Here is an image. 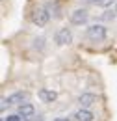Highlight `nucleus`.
<instances>
[{"label":"nucleus","mask_w":117,"mask_h":121,"mask_svg":"<svg viewBox=\"0 0 117 121\" xmlns=\"http://www.w3.org/2000/svg\"><path fill=\"white\" fill-rule=\"evenodd\" d=\"M106 35H108V32L102 24H91L88 28V37L91 41H104Z\"/></svg>","instance_id":"f257e3e1"},{"label":"nucleus","mask_w":117,"mask_h":121,"mask_svg":"<svg viewBox=\"0 0 117 121\" xmlns=\"http://www.w3.org/2000/svg\"><path fill=\"white\" fill-rule=\"evenodd\" d=\"M48 19H50V13L46 9H43V8H39V9H35L32 13V22L37 24V26H45L48 22Z\"/></svg>","instance_id":"f03ea898"},{"label":"nucleus","mask_w":117,"mask_h":121,"mask_svg":"<svg viewBox=\"0 0 117 121\" xmlns=\"http://www.w3.org/2000/svg\"><path fill=\"white\" fill-rule=\"evenodd\" d=\"M71 41H73V34L69 28H59L56 32V43L58 45H69Z\"/></svg>","instance_id":"7ed1b4c3"},{"label":"nucleus","mask_w":117,"mask_h":121,"mask_svg":"<svg viewBox=\"0 0 117 121\" xmlns=\"http://www.w3.org/2000/svg\"><path fill=\"white\" fill-rule=\"evenodd\" d=\"M89 19V13L88 9H74L71 13V22L73 24H86Z\"/></svg>","instance_id":"20e7f679"},{"label":"nucleus","mask_w":117,"mask_h":121,"mask_svg":"<svg viewBox=\"0 0 117 121\" xmlns=\"http://www.w3.org/2000/svg\"><path fill=\"white\" fill-rule=\"evenodd\" d=\"M39 99L43 101V103H54L56 99H58V93L52 90H41L39 91Z\"/></svg>","instance_id":"39448f33"},{"label":"nucleus","mask_w":117,"mask_h":121,"mask_svg":"<svg viewBox=\"0 0 117 121\" xmlns=\"http://www.w3.org/2000/svg\"><path fill=\"white\" fill-rule=\"evenodd\" d=\"M19 114L22 117H32L35 114V108H33V104H30V103H22V104H19Z\"/></svg>","instance_id":"423d86ee"},{"label":"nucleus","mask_w":117,"mask_h":121,"mask_svg":"<svg viewBox=\"0 0 117 121\" xmlns=\"http://www.w3.org/2000/svg\"><path fill=\"white\" fill-rule=\"evenodd\" d=\"M8 99H9V104H22L28 99V93L26 91H19V93H15V95L8 97Z\"/></svg>","instance_id":"0eeeda50"},{"label":"nucleus","mask_w":117,"mask_h":121,"mask_svg":"<svg viewBox=\"0 0 117 121\" xmlns=\"http://www.w3.org/2000/svg\"><path fill=\"white\" fill-rule=\"evenodd\" d=\"M78 103L84 106V108H88V106H91L95 103V95H93V93H82V95L78 97Z\"/></svg>","instance_id":"6e6552de"},{"label":"nucleus","mask_w":117,"mask_h":121,"mask_svg":"<svg viewBox=\"0 0 117 121\" xmlns=\"http://www.w3.org/2000/svg\"><path fill=\"white\" fill-rule=\"evenodd\" d=\"M74 117H76L78 121H93V117H95V116H93V114H91L89 110L82 108V110H78V112L74 114Z\"/></svg>","instance_id":"1a4fd4ad"},{"label":"nucleus","mask_w":117,"mask_h":121,"mask_svg":"<svg viewBox=\"0 0 117 121\" xmlns=\"http://www.w3.org/2000/svg\"><path fill=\"white\" fill-rule=\"evenodd\" d=\"M115 15H117V11H104L102 19H104V21H113V19H115Z\"/></svg>","instance_id":"9d476101"},{"label":"nucleus","mask_w":117,"mask_h":121,"mask_svg":"<svg viewBox=\"0 0 117 121\" xmlns=\"http://www.w3.org/2000/svg\"><path fill=\"white\" fill-rule=\"evenodd\" d=\"M113 2H115V0H97L95 4H97V6H100V8H108V6H112Z\"/></svg>","instance_id":"9b49d317"},{"label":"nucleus","mask_w":117,"mask_h":121,"mask_svg":"<svg viewBox=\"0 0 117 121\" xmlns=\"http://www.w3.org/2000/svg\"><path fill=\"white\" fill-rule=\"evenodd\" d=\"M82 2H86V4H93V2H97V0H82Z\"/></svg>","instance_id":"f8f14e48"},{"label":"nucleus","mask_w":117,"mask_h":121,"mask_svg":"<svg viewBox=\"0 0 117 121\" xmlns=\"http://www.w3.org/2000/svg\"><path fill=\"white\" fill-rule=\"evenodd\" d=\"M56 121H69V119H67V117H58Z\"/></svg>","instance_id":"ddd939ff"},{"label":"nucleus","mask_w":117,"mask_h":121,"mask_svg":"<svg viewBox=\"0 0 117 121\" xmlns=\"http://www.w3.org/2000/svg\"><path fill=\"white\" fill-rule=\"evenodd\" d=\"M115 11H117V8H115Z\"/></svg>","instance_id":"4468645a"},{"label":"nucleus","mask_w":117,"mask_h":121,"mask_svg":"<svg viewBox=\"0 0 117 121\" xmlns=\"http://www.w3.org/2000/svg\"><path fill=\"white\" fill-rule=\"evenodd\" d=\"M2 121H4V119H2Z\"/></svg>","instance_id":"2eb2a0df"}]
</instances>
